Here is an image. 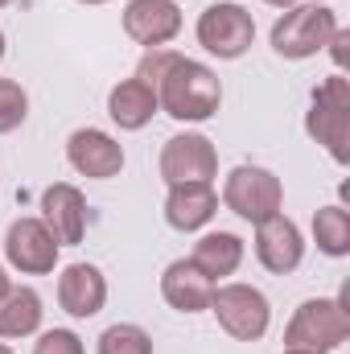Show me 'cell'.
<instances>
[{"label":"cell","instance_id":"cell-1","mask_svg":"<svg viewBox=\"0 0 350 354\" xmlns=\"http://www.w3.org/2000/svg\"><path fill=\"white\" fill-rule=\"evenodd\" d=\"M157 103L165 115H174L177 124H202L210 115H219L223 107V83L206 62H194L185 54H177L165 66V75L157 79Z\"/></svg>","mask_w":350,"mask_h":354},{"label":"cell","instance_id":"cell-2","mask_svg":"<svg viewBox=\"0 0 350 354\" xmlns=\"http://www.w3.org/2000/svg\"><path fill=\"white\" fill-rule=\"evenodd\" d=\"M350 338V309H347V292L342 297H313L305 301L288 330H284V346L288 351H309V354H334Z\"/></svg>","mask_w":350,"mask_h":354},{"label":"cell","instance_id":"cell-3","mask_svg":"<svg viewBox=\"0 0 350 354\" xmlns=\"http://www.w3.org/2000/svg\"><path fill=\"white\" fill-rule=\"evenodd\" d=\"M305 132L317 140L338 165L350 161V79L330 75L313 87V107L305 111Z\"/></svg>","mask_w":350,"mask_h":354},{"label":"cell","instance_id":"cell-4","mask_svg":"<svg viewBox=\"0 0 350 354\" xmlns=\"http://www.w3.org/2000/svg\"><path fill=\"white\" fill-rule=\"evenodd\" d=\"M334 29H338L334 8H326V4H293L272 25V37L268 41H272V50L280 58L305 62V58H313V54L326 50V41L334 37Z\"/></svg>","mask_w":350,"mask_h":354},{"label":"cell","instance_id":"cell-5","mask_svg":"<svg viewBox=\"0 0 350 354\" xmlns=\"http://www.w3.org/2000/svg\"><path fill=\"white\" fill-rule=\"evenodd\" d=\"M210 313L219 317V326L235 338V342H260L272 326V305L256 284H239V280H227V284H214V297H210Z\"/></svg>","mask_w":350,"mask_h":354},{"label":"cell","instance_id":"cell-6","mask_svg":"<svg viewBox=\"0 0 350 354\" xmlns=\"http://www.w3.org/2000/svg\"><path fill=\"white\" fill-rule=\"evenodd\" d=\"M223 206L231 214H239L243 223H264L272 214H280L284 206V185L280 177L264 165H235L223 181Z\"/></svg>","mask_w":350,"mask_h":354},{"label":"cell","instance_id":"cell-7","mask_svg":"<svg viewBox=\"0 0 350 354\" xmlns=\"http://www.w3.org/2000/svg\"><path fill=\"white\" fill-rule=\"evenodd\" d=\"M194 33H198V46H202L206 54H214L219 62H235V58H243V54L252 50V41H256V21H252V12H248L243 4L219 0V4H210V8L198 17Z\"/></svg>","mask_w":350,"mask_h":354},{"label":"cell","instance_id":"cell-8","mask_svg":"<svg viewBox=\"0 0 350 354\" xmlns=\"http://www.w3.org/2000/svg\"><path fill=\"white\" fill-rule=\"evenodd\" d=\"M219 177V153L214 140L202 132H177L161 145V181L185 185V181H214Z\"/></svg>","mask_w":350,"mask_h":354},{"label":"cell","instance_id":"cell-9","mask_svg":"<svg viewBox=\"0 0 350 354\" xmlns=\"http://www.w3.org/2000/svg\"><path fill=\"white\" fill-rule=\"evenodd\" d=\"M58 243L42 218H17L4 231V260L21 276H50L58 268Z\"/></svg>","mask_w":350,"mask_h":354},{"label":"cell","instance_id":"cell-10","mask_svg":"<svg viewBox=\"0 0 350 354\" xmlns=\"http://www.w3.org/2000/svg\"><path fill=\"white\" fill-rule=\"evenodd\" d=\"M66 161H71V169L79 177L111 181L124 169V145L111 132H103V128H79L66 140Z\"/></svg>","mask_w":350,"mask_h":354},{"label":"cell","instance_id":"cell-11","mask_svg":"<svg viewBox=\"0 0 350 354\" xmlns=\"http://www.w3.org/2000/svg\"><path fill=\"white\" fill-rule=\"evenodd\" d=\"M42 223L50 227L58 248H75L87 235V198L71 181H54L42 194Z\"/></svg>","mask_w":350,"mask_h":354},{"label":"cell","instance_id":"cell-12","mask_svg":"<svg viewBox=\"0 0 350 354\" xmlns=\"http://www.w3.org/2000/svg\"><path fill=\"white\" fill-rule=\"evenodd\" d=\"M124 33L145 46V50H161L181 33V8L177 0H128L124 4Z\"/></svg>","mask_w":350,"mask_h":354},{"label":"cell","instance_id":"cell-13","mask_svg":"<svg viewBox=\"0 0 350 354\" xmlns=\"http://www.w3.org/2000/svg\"><path fill=\"white\" fill-rule=\"evenodd\" d=\"M256 260H260L272 276H288L297 272L301 260H305V235L293 218L284 214H272L256 223Z\"/></svg>","mask_w":350,"mask_h":354},{"label":"cell","instance_id":"cell-14","mask_svg":"<svg viewBox=\"0 0 350 354\" xmlns=\"http://www.w3.org/2000/svg\"><path fill=\"white\" fill-rule=\"evenodd\" d=\"M214 214H219L214 181H185V185H169V194H165V223H169L174 231L194 235V231H202Z\"/></svg>","mask_w":350,"mask_h":354},{"label":"cell","instance_id":"cell-15","mask_svg":"<svg viewBox=\"0 0 350 354\" xmlns=\"http://www.w3.org/2000/svg\"><path fill=\"white\" fill-rule=\"evenodd\" d=\"M58 305L79 322L95 317L107 305V276L95 264H66L58 276Z\"/></svg>","mask_w":350,"mask_h":354},{"label":"cell","instance_id":"cell-16","mask_svg":"<svg viewBox=\"0 0 350 354\" xmlns=\"http://www.w3.org/2000/svg\"><path fill=\"white\" fill-rule=\"evenodd\" d=\"M161 111V103H157V91L149 87L145 79H120L116 87L107 91V115H111V124L120 128V132H140V128H149L153 124V115Z\"/></svg>","mask_w":350,"mask_h":354},{"label":"cell","instance_id":"cell-17","mask_svg":"<svg viewBox=\"0 0 350 354\" xmlns=\"http://www.w3.org/2000/svg\"><path fill=\"white\" fill-rule=\"evenodd\" d=\"M161 297L177 313H206L214 297V280H206L190 260H174L161 272Z\"/></svg>","mask_w":350,"mask_h":354},{"label":"cell","instance_id":"cell-18","mask_svg":"<svg viewBox=\"0 0 350 354\" xmlns=\"http://www.w3.org/2000/svg\"><path fill=\"white\" fill-rule=\"evenodd\" d=\"M190 264L198 268L206 280H227V276H235L239 264H243V239L235 235V231H206L198 243H194V256H190Z\"/></svg>","mask_w":350,"mask_h":354},{"label":"cell","instance_id":"cell-19","mask_svg":"<svg viewBox=\"0 0 350 354\" xmlns=\"http://www.w3.org/2000/svg\"><path fill=\"white\" fill-rule=\"evenodd\" d=\"M42 297L29 284H8L0 297V338H29L42 330Z\"/></svg>","mask_w":350,"mask_h":354},{"label":"cell","instance_id":"cell-20","mask_svg":"<svg viewBox=\"0 0 350 354\" xmlns=\"http://www.w3.org/2000/svg\"><path fill=\"white\" fill-rule=\"evenodd\" d=\"M313 243L322 256L330 260H347L350 256V214L347 206H322L313 214Z\"/></svg>","mask_w":350,"mask_h":354},{"label":"cell","instance_id":"cell-21","mask_svg":"<svg viewBox=\"0 0 350 354\" xmlns=\"http://www.w3.org/2000/svg\"><path fill=\"white\" fill-rule=\"evenodd\" d=\"M95 351L99 354H153V338H149V330H140L132 322H116V326H107L99 334Z\"/></svg>","mask_w":350,"mask_h":354},{"label":"cell","instance_id":"cell-22","mask_svg":"<svg viewBox=\"0 0 350 354\" xmlns=\"http://www.w3.org/2000/svg\"><path fill=\"white\" fill-rule=\"evenodd\" d=\"M25 115H29V95H25V87L12 83V79H0V136L17 132L25 124Z\"/></svg>","mask_w":350,"mask_h":354},{"label":"cell","instance_id":"cell-23","mask_svg":"<svg viewBox=\"0 0 350 354\" xmlns=\"http://www.w3.org/2000/svg\"><path fill=\"white\" fill-rule=\"evenodd\" d=\"M33 354H87V346L75 330H46V334H37Z\"/></svg>","mask_w":350,"mask_h":354},{"label":"cell","instance_id":"cell-24","mask_svg":"<svg viewBox=\"0 0 350 354\" xmlns=\"http://www.w3.org/2000/svg\"><path fill=\"white\" fill-rule=\"evenodd\" d=\"M347 46H350V29H334V37L326 41V50H330V58H334V66H338V75L347 71Z\"/></svg>","mask_w":350,"mask_h":354},{"label":"cell","instance_id":"cell-25","mask_svg":"<svg viewBox=\"0 0 350 354\" xmlns=\"http://www.w3.org/2000/svg\"><path fill=\"white\" fill-rule=\"evenodd\" d=\"M264 4H272V8H280V12H284V8H293V4H301V0H264Z\"/></svg>","mask_w":350,"mask_h":354},{"label":"cell","instance_id":"cell-26","mask_svg":"<svg viewBox=\"0 0 350 354\" xmlns=\"http://www.w3.org/2000/svg\"><path fill=\"white\" fill-rule=\"evenodd\" d=\"M4 288H8V272H4V264H0V297H4Z\"/></svg>","mask_w":350,"mask_h":354},{"label":"cell","instance_id":"cell-27","mask_svg":"<svg viewBox=\"0 0 350 354\" xmlns=\"http://www.w3.org/2000/svg\"><path fill=\"white\" fill-rule=\"evenodd\" d=\"M79 4H91V8H99V4H107V0H79Z\"/></svg>","mask_w":350,"mask_h":354},{"label":"cell","instance_id":"cell-28","mask_svg":"<svg viewBox=\"0 0 350 354\" xmlns=\"http://www.w3.org/2000/svg\"><path fill=\"white\" fill-rule=\"evenodd\" d=\"M0 62H4V29H0Z\"/></svg>","mask_w":350,"mask_h":354},{"label":"cell","instance_id":"cell-29","mask_svg":"<svg viewBox=\"0 0 350 354\" xmlns=\"http://www.w3.org/2000/svg\"><path fill=\"white\" fill-rule=\"evenodd\" d=\"M0 354H12V346H4V342H0Z\"/></svg>","mask_w":350,"mask_h":354},{"label":"cell","instance_id":"cell-30","mask_svg":"<svg viewBox=\"0 0 350 354\" xmlns=\"http://www.w3.org/2000/svg\"><path fill=\"white\" fill-rule=\"evenodd\" d=\"M284 354H309V351H288V346H284Z\"/></svg>","mask_w":350,"mask_h":354},{"label":"cell","instance_id":"cell-31","mask_svg":"<svg viewBox=\"0 0 350 354\" xmlns=\"http://www.w3.org/2000/svg\"><path fill=\"white\" fill-rule=\"evenodd\" d=\"M4 4H12V0H0V8H4Z\"/></svg>","mask_w":350,"mask_h":354},{"label":"cell","instance_id":"cell-32","mask_svg":"<svg viewBox=\"0 0 350 354\" xmlns=\"http://www.w3.org/2000/svg\"><path fill=\"white\" fill-rule=\"evenodd\" d=\"M313 4H322V0H313Z\"/></svg>","mask_w":350,"mask_h":354}]
</instances>
